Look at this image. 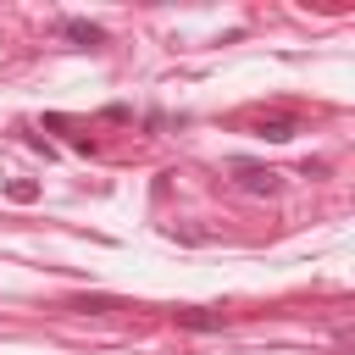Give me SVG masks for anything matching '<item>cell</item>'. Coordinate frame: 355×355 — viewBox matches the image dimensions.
Instances as JSON below:
<instances>
[{"instance_id":"1","label":"cell","mask_w":355,"mask_h":355,"mask_svg":"<svg viewBox=\"0 0 355 355\" xmlns=\"http://www.w3.org/2000/svg\"><path fill=\"white\" fill-rule=\"evenodd\" d=\"M233 183L244 194H277V172L261 166V161H233Z\"/></svg>"},{"instance_id":"2","label":"cell","mask_w":355,"mask_h":355,"mask_svg":"<svg viewBox=\"0 0 355 355\" xmlns=\"http://www.w3.org/2000/svg\"><path fill=\"white\" fill-rule=\"evenodd\" d=\"M61 33H67V39H78V44H105V33H100L94 22H78V17H67V22H61Z\"/></svg>"},{"instance_id":"3","label":"cell","mask_w":355,"mask_h":355,"mask_svg":"<svg viewBox=\"0 0 355 355\" xmlns=\"http://www.w3.org/2000/svg\"><path fill=\"white\" fill-rule=\"evenodd\" d=\"M261 133L283 144V139H294V116H272V122H261Z\"/></svg>"},{"instance_id":"4","label":"cell","mask_w":355,"mask_h":355,"mask_svg":"<svg viewBox=\"0 0 355 355\" xmlns=\"http://www.w3.org/2000/svg\"><path fill=\"white\" fill-rule=\"evenodd\" d=\"M178 322L183 327H200V333L205 327H222V316H211V311H178Z\"/></svg>"},{"instance_id":"5","label":"cell","mask_w":355,"mask_h":355,"mask_svg":"<svg viewBox=\"0 0 355 355\" xmlns=\"http://www.w3.org/2000/svg\"><path fill=\"white\" fill-rule=\"evenodd\" d=\"M6 194L28 205V200H39V183H33V178H17V183H6Z\"/></svg>"}]
</instances>
